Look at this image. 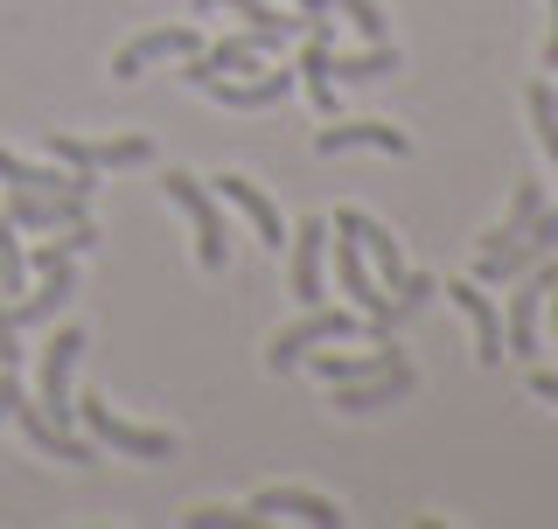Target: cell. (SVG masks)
Segmentation results:
<instances>
[{
    "instance_id": "28",
    "label": "cell",
    "mask_w": 558,
    "mask_h": 529,
    "mask_svg": "<svg viewBox=\"0 0 558 529\" xmlns=\"http://www.w3.org/2000/svg\"><path fill=\"white\" fill-rule=\"evenodd\" d=\"M537 209H545V188H537V174H517V196H510V217H502V231H523Z\"/></svg>"
},
{
    "instance_id": "12",
    "label": "cell",
    "mask_w": 558,
    "mask_h": 529,
    "mask_svg": "<svg viewBox=\"0 0 558 529\" xmlns=\"http://www.w3.org/2000/svg\"><path fill=\"white\" fill-rule=\"evenodd\" d=\"M412 391H418V369L391 362V369H377V377H363V383H336V411L363 418V411H384V404H405Z\"/></svg>"
},
{
    "instance_id": "8",
    "label": "cell",
    "mask_w": 558,
    "mask_h": 529,
    "mask_svg": "<svg viewBox=\"0 0 558 529\" xmlns=\"http://www.w3.org/2000/svg\"><path fill=\"white\" fill-rule=\"evenodd\" d=\"M279 42H287V35H266V28H244V35H223L217 49H196V57H182V63H189L182 77H189V84H196V91H203L209 77H238V70H258V63H266V57H272Z\"/></svg>"
},
{
    "instance_id": "18",
    "label": "cell",
    "mask_w": 558,
    "mask_h": 529,
    "mask_svg": "<svg viewBox=\"0 0 558 529\" xmlns=\"http://www.w3.org/2000/svg\"><path fill=\"white\" fill-rule=\"evenodd\" d=\"M217 196L231 202L244 223H252L266 251H279V244H287V223H279V209H272V196H266L258 182H244V174H217Z\"/></svg>"
},
{
    "instance_id": "11",
    "label": "cell",
    "mask_w": 558,
    "mask_h": 529,
    "mask_svg": "<svg viewBox=\"0 0 558 529\" xmlns=\"http://www.w3.org/2000/svg\"><path fill=\"white\" fill-rule=\"evenodd\" d=\"M447 299L468 313V328H475V362L502 369V313H496V299H488V286H482V279H453Z\"/></svg>"
},
{
    "instance_id": "31",
    "label": "cell",
    "mask_w": 558,
    "mask_h": 529,
    "mask_svg": "<svg viewBox=\"0 0 558 529\" xmlns=\"http://www.w3.org/2000/svg\"><path fill=\"white\" fill-rule=\"evenodd\" d=\"M14 397H22V377H14V369H0V418L14 411Z\"/></svg>"
},
{
    "instance_id": "7",
    "label": "cell",
    "mask_w": 558,
    "mask_h": 529,
    "mask_svg": "<svg viewBox=\"0 0 558 529\" xmlns=\"http://www.w3.org/2000/svg\"><path fill=\"white\" fill-rule=\"evenodd\" d=\"M49 153H57L63 168H147L154 161V139L147 133H119V139H77V133H49Z\"/></svg>"
},
{
    "instance_id": "25",
    "label": "cell",
    "mask_w": 558,
    "mask_h": 529,
    "mask_svg": "<svg viewBox=\"0 0 558 529\" xmlns=\"http://www.w3.org/2000/svg\"><path fill=\"white\" fill-rule=\"evenodd\" d=\"M28 286V251H22V223L0 217V293H22Z\"/></svg>"
},
{
    "instance_id": "4",
    "label": "cell",
    "mask_w": 558,
    "mask_h": 529,
    "mask_svg": "<svg viewBox=\"0 0 558 529\" xmlns=\"http://www.w3.org/2000/svg\"><path fill=\"white\" fill-rule=\"evenodd\" d=\"M349 334H371V321H363L356 307H307L293 328H279V334H272L266 369H272V377H287V369L301 362L307 348H322V342H349Z\"/></svg>"
},
{
    "instance_id": "1",
    "label": "cell",
    "mask_w": 558,
    "mask_h": 529,
    "mask_svg": "<svg viewBox=\"0 0 558 529\" xmlns=\"http://www.w3.org/2000/svg\"><path fill=\"white\" fill-rule=\"evenodd\" d=\"M328 237H336V279H342L349 307H356L363 321H371V334H377V342H391V334L412 321V307H405V299H391V293H384V279L371 272V258H363V244L349 237V231H328Z\"/></svg>"
},
{
    "instance_id": "36",
    "label": "cell",
    "mask_w": 558,
    "mask_h": 529,
    "mask_svg": "<svg viewBox=\"0 0 558 529\" xmlns=\"http://www.w3.org/2000/svg\"><path fill=\"white\" fill-rule=\"evenodd\" d=\"M328 8H336V0H301V14H328Z\"/></svg>"
},
{
    "instance_id": "30",
    "label": "cell",
    "mask_w": 558,
    "mask_h": 529,
    "mask_svg": "<svg viewBox=\"0 0 558 529\" xmlns=\"http://www.w3.org/2000/svg\"><path fill=\"white\" fill-rule=\"evenodd\" d=\"M252 522H266V516H252V508H196V516H189V529H252Z\"/></svg>"
},
{
    "instance_id": "14",
    "label": "cell",
    "mask_w": 558,
    "mask_h": 529,
    "mask_svg": "<svg viewBox=\"0 0 558 529\" xmlns=\"http://www.w3.org/2000/svg\"><path fill=\"white\" fill-rule=\"evenodd\" d=\"M8 418H14V426L28 432V446H35V453H49V460H70V467L98 460V453H92V439H77L70 426H57V418H43V411H35V404H28V391L14 397V411H8Z\"/></svg>"
},
{
    "instance_id": "35",
    "label": "cell",
    "mask_w": 558,
    "mask_h": 529,
    "mask_svg": "<svg viewBox=\"0 0 558 529\" xmlns=\"http://www.w3.org/2000/svg\"><path fill=\"white\" fill-rule=\"evenodd\" d=\"M545 299H551V328H558V258H551V293Z\"/></svg>"
},
{
    "instance_id": "10",
    "label": "cell",
    "mask_w": 558,
    "mask_h": 529,
    "mask_svg": "<svg viewBox=\"0 0 558 529\" xmlns=\"http://www.w3.org/2000/svg\"><path fill=\"white\" fill-rule=\"evenodd\" d=\"M293 84H301V70H258V77H209L203 91L231 112H272V104L293 98Z\"/></svg>"
},
{
    "instance_id": "19",
    "label": "cell",
    "mask_w": 558,
    "mask_h": 529,
    "mask_svg": "<svg viewBox=\"0 0 558 529\" xmlns=\"http://www.w3.org/2000/svg\"><path fill=\"white\" fill-rule=\"evenodd\" d=\"M356 147H371V153H412V139L398 133V126H384V119H356V126H322L314 133V153H356Z\"/></svg>"
},
{
    "instance_id": "37",
    "label": "cell",
    "mask_w": 558,
    "mask_h": 529,
    "mask_svg": "<svg viewBox=\"0 0 558 529\" xmlns=\"http://www.w3.org/2000/svg\"><path fill=\"white\" fill-rule=\"evenodd\" d=\"M209 8H217V0H196V14H209Z\"/></svg>"
},
{
    "instance_id": "20",
    "label": "cell",
    "mask_w": 558,
    "mask_h": 529,
    "mask_svg": "<svg viewBox=\"0 0 558 529\" xmlns=\"http://www.w3.org/2000/svg\"><path fill=\"white\" fill-rule=\"evenodd\" d=\"M252 516H293V522H314V529H336L342 508L328 502V495H307V488H258Z\"/></svg>"
},
{
    "instance_id": "22",
    "label": "cell",
    "mask_w": 558,
    "mask_h": 529,
    "mask_svg": "<svg viewBox=\"0 0 558 529\" xmlns=\"http://www.w3.org/2000/svg\"><path fill=\"white\" fill-rule=\"evenodd\" d=\"M545 293H551V264L537 279H523V293L510 299V348H502V356H517V362L537 356V313H545Z\"/></svg>"
},
{
    "instance_id": "13",
    "label": "cell",
    "mask_w": 558,
    "mask_h": 529,
    "mask_svg": "<svg viewBox=\"0 0 558 529\" xmlns=\"http://www.w3.org/2000/svg\"><path fill=\"white\" fill-rule=\"evenodd\" d=\"M196 49H203V35H196V28H147V35H133V42H126V49L112 57V77H119V84H133L140 70H147V63H168V57H196Z\"/></svg>"
},
{
    "instance_id": "24",
    "label": "cell",
    "mask_w": 558,
    "mask_h": 529,
    "mask_svg": "<svg viewBox=\"0 0 558 529\" xmlns=\"http://www.w3.org/2000/svg\"><path fill=\"white\" fill-rule=\"evenodd\" d=\"M328 70H336V84H371V77H391V70H398V49L371 42L363 57H328Z\"/></svg>"
},
{
    "instance_id": "26",
    "label": "cell",
    "mask_w": 558,
    "mask_h": 529,
    "mask_svg": "<svg viewBox=\"0 0 558 529\" xmlns=\"http://www.w3.org/2000/svg\"><path fill=\"white\" fill-rule=\"evenodd\" d=\"M98 244V223L84 217V223H63V237L57 244H43V251H35V272H49V264H63V258H77V251H92Z\"/></svg>"
},
{
    "instance_id": "9",
    "label": "cell",
    "mask_w": 558,
    "mask_h": 529,
    "mask_svg": "<svg viewBox=\"0 0 558 529\" xmlns=\"http://www.w3.org/2000/svg\"><path fill=\"white\" fill-rule=\"evenodd\" d=\"M293 244V272H287V286L301 307H322V293H328V217H307L301 231H287Z\"/></svg>"
},
{
    "instance_id": "15",
    "label": "cell",
    "mask_w": 558,
    "mask_h": 529,
    "mask_svg": "<svg viewBox=\"0 0 558 529\" xmlns=\"http://www.w3.org/2000/svg\"><path fill=\"white\" fill-rule=\"evenodd\" d=\"M70 293H77V272H70V258L63 264H49L43 272V293H28V299H14V307H0V328H43V321H57V313L70 307Z\"/></svg>"
},
{
    "instance_id": "23",
    "label": "cell",
    "mask_w": 558,
    "mask_h": 529,
    "mask_svg": "<svg viewBox=\"0 0 558 529\" xmlns=\"http://www.w3.org/2000/svg\"><path fill=\"white\" fill-rule=\"evenodd\" d=\"M301 362H314V377H322V383H363V377H377V369H391V362H405V356H398L391 342L371 348V356H336V348L322 342V348H307Z\"/></svg>"
},
{
    "instance_id": "27",
    "label": "cell",
    "mask_w": 558,
    "mask_h": 529,
    "mask_svg": "<svg viewBox=\"0 0 558 529\" xmlns=\"http://www.w3.org/2000/svg\"><path fill=\"white\" fill-rule=\"evenodd\" d=\"M523 104H531V126H537V147H545L551 161H558V91H551V84H531V98H523Z\"/></svg>"
},
{
    "instance_id": "33",
    "label": "cell",
    "mask_w": 558,
    "mask_h": 529,
    "mask_svg": "<svg viewBox=\"0 0 558 529\" xmlns=\"http://www.w3.org/2000/svg\"><path fill=\"white\" fill-rule=\"evenodd\" d=\"M14 362H22V334L0 328V369H14Z\"/></svg>"
},
{
    "instance_id": "34",
    "label": "cell",
    "mask_w": 558,
    "mask_h": 529,
    "mask_svg": "<svg viewBox=\"0 0 558 529\" xmlns=\"http://www.w3.org/2000/svg\"><path fill=\"white\" fill-rule=\"evenodd\" d=\"M545 70H558V0H551V35H545Z\"/></svg>"
},
{
    "instance_id": "17",
    "label": "cell",
    "mask_w": 558,
    "mask_h": 529,
    "mask_svg": "<svg viewBox=\"0 0 558 529\" xmlns=\"http://www.w3.org/2000/svg\"><path fill=\"white\" fill-rule=\"evenodd\" d=\"M328 57H336V28H328V14H314L307 22V49H301V84H307V98H314V112H336V70H328Z\"/></svg>"
},
{
    "instance_id": "6",
    "label": "cell",
    "mask_w": 558,
    "mask_h": 529,
    "mask_svg": "<svg viewBox=\"0 0 558 529\" xmlns=\"http://www.w3.org/2000/svg\"><path fill=\"white\" fill-rule=\"evenodd\" d=\"M77 356H84V328H57L43 348V369H35V397H43L35 411L57 418V426L77 418V404H70V369H77Z\"/></svg>"
},
{
    "instance_id": "5",
    "label": "cell",
    "mask_w": 558,
    "mask_h": 529,
    "mask_svg": "<svg viewBox=\"0 0 558 529\" xmlns=\"http://www.w3.org/2000/svg\"><path fill=\"white\" fill-rule=\"evenodd\" d=\"M77 418H84V432H92V446H112V453H126V460H174V432L133 426V418H119L105 397H84Z\"/></svg>"
},
{
    "instance_id": "29",
    "label": "cell",
    "mask_w": 558,
    "mask_h": 529,
    "mask_svg": "<svg viewBox=\"0 0 558 529\" xmlns=\"http://www.w3.org/2000/svg\"><path fill=\"white\" fill-rule=\"evenodd\" d=\"M336 8L349 14V28H356L363 42H384V8L377 0H336Z\"/></svg>"
},
{
    "instance_id": "2",
    "label": "cell",
    "mask_w": 558,
    "mask_h": 529,
    "mask_svg": "<svg viewBox=\"0 0 558 529\" xmlns=\"http://www.w3.org/2000/svg\"><path fill=\"white\" fill-rule=\"evenodd\" d=\"M551 251H558V209L545 202L531 223H523V231H502V223H496V231L482 237L475 279H482V286H496V279H517V272H531V264H537V258H551Z\"/></svg>"
},
{
    "instance_id": "21",
    "label": "cell",
    "mask_w": 558,
    "mask_h": 529,
    "mask_svg": "<svg viewBox=\"0 0 558 529\" xmlns=\"http://www.w3.org/2000/svg\"><path fill=\"white\" fill-rule=\"evenodd\" d=\"M84 217H92L84 196H28V188H14L8 202V223H22V231H63V223H84Z\"/></svg>"
},
{
    "instance_id": "16",
    "label": "cell",
    "mask_w": 558,
    "mask_h": 529,
    "mask_svg": "<svg viewBox=\"0 0 558 529\" xmlns=\"http://www.w3.org/2000/svg\"><path fill=\"white\" fill-rule=\"evenodd\" d=\"M328 231H349L363 244V258H371V272L384 279V286H398V279H405V251H398V237L384 231L377 217H363V209H336V223H328Z\"/></svg>"
},
{
    "instance_id": "3",
    "label": "cell",
    "mask_w": 558,
    "mask_h": 529,
    "mask_svg": "<svg viewBox=\"0 0 558 529\" xmlns=\"http://www.w3.org/2000/svg\"><path fill=\"white\" fill-rule=\"evenodd\" d=\"M161 188H168V202L189 217V231H196V258H203V272H223V264H231V231H223L217 196H209L196 174H182V168H168V174H161Z\"/></svg>"
},
{
    "instance_id": "32",
    "label": "cell",
    "mask_w": 558,
    "mask_h": 529,
    "mask_svg": "<svg viewBox=\"0 0 558 529\" xmlns=\"http://www.w3.org/2000/svg\"><path fill=\"white\" fill-rule=\"evenodd\" d=\"M531 397H545V404H558V377H551V369H531Z\"/></svg>"
}]
</instances>
